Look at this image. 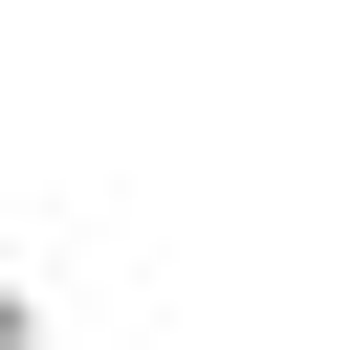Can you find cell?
Listing matches in <instances>:
<instances>
[{
	"instance_id": "obj_1",
	"label": "cell",
	"mask_w": 350,
	"mask_h": 350,
	"mask_svg": "<svg viewBox=\"0 0 350 350\" xmlns=\"http://www.w3.org/2000/svg\"><path fill=\"white\" fill-rule=\"evenodd\" d=\"M0 350H44V284H22V262H0Z\"/></svg>"
}]
</instances>
